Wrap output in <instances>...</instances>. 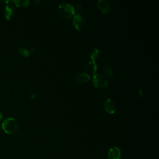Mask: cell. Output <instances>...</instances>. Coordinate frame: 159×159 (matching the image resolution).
I'll use <instances>...</instances> for the list:
<instances>
[{
    "mask_svg": "<svg viewBox=\"0 0 159 159\" xmlns=\"http://www.w3.org/2000/svg\"><path fill=\"white\" fill-rule=\"evenodd\" d=\"M104 107L105 111L109 114H113L116 112V106L115 102L111 98H107L104 104Z\"/></svg>",
    "mask_w": 159,
    "mask_h": 159,
    "instance_id": "52a82bcc",
    "label": "cell"
},
{
    "mask_svg": "<svg viewBox=\"0 0 159 159\" xmlns=\"http://www.w3.org/2000/svg\"><path fill=\"white\" fill-rule=\"evenodd\" d=\"M2 113L0 112V121H1V119H2Z\"/></svg>",
    "mask_w": 159,
    "mask_h": 159,
    "instance_id": "e0dca14e",
    "label": "cell"
},
{
    "mask_svg": "<svg viewBox=\"0 0 159 159\" xmlns=\"http://www.w3.org/2000/svg\"><path fill=\"white\" fill-rule=\"evenodd\" d=\"M15 14V10L14 6L11 4H8L6 6L4 10V16L7 20H11L12 19Z\"/></svg>",
    "mask_w": 159,
    "mask_h": 159,
    "instance_id": "ba28073f",
    "label": "cell"
},
{
    "mask_svg": "<svg viewBox=\"0 0 159 159\" xmlns=\"http://www.w3.org/2000/svg\"><path fill=\"white\" fill-rule=\"evenodd\" d=\"M34 2H35V4H37V3H39V2H40V1H35Z\"/></svg>",
    "mask_w": 159,
    "mask_h": 159,
    "instance_id": "ac0fdd59",
    "label": "cell"
},
{
    "mask_svg": "<svg viewBox=\"0 0 159 159\" xmlns=\"http://www.w3.org/2000/svg\"><path fill=\"white\" fill-rule=\"evenodd\" d=\"M18 51L22 55H23L24 57H29L30 54V52L29 50H27V48H23V47L20 48Z\"/></svg>",
    "mask_w": 159,
    "mask_h": 159,
    "instance_id": "5bb4252c",
    "label": "cell"
},
{
    "mask_svg": "<svg viewBox=\"0 0 159 159\" xmlns=\"http://www.w3.org/2000/svg\"><path fill=\"white\" fill-rule=\"evenodd\" d=\"M86 20L83 16L81 14H75L73 17V25L78 30H82L85 26Z\"/></svg>",
    "mask_w": 159,
    "mask_h": 159,
    "instance_id": "277c9868",
    "label": "cell"
},
{
    "mask_svg": "<svg viewBox=\"0 0 159 159\" xmlns=\"http://www.w3.org/2000/svg\"><path fill=\"white\" fill-rule=\"evenodd\" d=\"M75 79L79 82L84 83L88 81L90 79V76L86 73H80L76 75Z\"/></svg>",
    "mask_w": 159,
    "mask_h": 159,
    "instance_id": "30bf717a",
    "label": "cell"
},
{
    "mask_svg": "<svg viewBox=\"0 0 159 159\" xmlns=\"http://www.w3.org/2000/svg\"><path fill=\"white\" fill-rule=\"evenodd\" d=\"M97 68H98V67H97L96 61L91 60L87 65V71H88V73L94 75V74H96Z\"/></svg>",
    "mask_w": 159,
    "mask_h": 159,
    "instance_id": "9c48e42d",
    "label": "cell"
},
{
    "mask_svg": "<svg viewBox=\"0 0 159 159\" xmlns=\"http://www.w3.org/2000/svg\"><path fill=\"white\" fill-rule=\"evenodd\" d=\"M58 14L63 19H70L75 14V7L70 3L62 2L58 7Z\"/></svg>",
    "mask_w": 159,
    "mask_h": 159,
    "instance_id": "6da1fadb",
    "label": "cell"
},
{
    "mask_svg": "<svg viewBox=\"0 0 159 159\" xmlns=\"http://www.w3.org/2000/svg\"><path fill=\"white\" fill-rule=\"evenodd\" d=\"M82 11V8H81V6L80 4H77L76 7L75 8V12L76 13V14H80L81 12Z\"/></svg>",
    "mask_w": 159,
    "mask_h": 159,
    "instance_id": "9a60e30c",
    "label": "cell"
},
{
    "mask_svg": "<svg viewBox=\"0 0 159 159\" xmlns=\"http://www.w3.org/2000/svg\"><path fill=\"white\" fill-rule=\"evenodd\" d=\"M107 157L109 159H120V150L117 147H111L108 151Z\"/></svg>",
    "mask_w": 159,
    "mask_h": 159,
    "instance_id": "8992f818",
    "label": "cell"
},
{
    "mask_svg": "<svg viewBox=\"0 0 159 159\" xmlns=\"http://www.w3.org/2000/svg\"><path fill=\"white\" fill-rule=\"evenodd\" d=\"M139 95L140 97H142V96H143V90L141 87L139 88Z\"/></svg>",
    "mask_w": 159,
    "mask_h": 159,
    "instance_id": "2e32d148",
    "label": "cell"
},
{
    "mask_svg": "<svg viewBox=\"0 0 159 159\" xmlns=\"http://www.w3.org/2000/svg\"><path fill=\"white\" fill-rule=\"evenodd\" d=\"M104 72L106 74V76H107L108 77H111L113 76V71L112 70V68L109 66H105L104 68Z\"/></svg>",
    "mask_w": 159,
    "mask_h": 159,
    "instance_id": "4fadbf2b",
    "label": "cell"
},
{
    "mask_svg": "<svg viewBox=\"0 0 159 159\" xmlns=\"http://www.w3.org/2000/svg\"><path fill=\"white\" fill-rule=\"evenodd\" d=\"M12 2L15 4L16 6L20 7H26L30 3V0H13Z\"/></svg>",
    "mask_w": 159,
    "mask_h": 159,
    "instance_id": "8fae6325",
    "label": "cell"
},
{
    "mask_svg": "<svg viewBox=\"0 0 159 159\" xmlns=\"http://www.w3.org/2000/svg\"><path fill=\"white\" fill-rule=\"evenodd\" d=\"M2 129L5 133L12 134L14 133L18 127V124L15 119L12 117H7L2 122Z\"/></svg>",
    "mask_w": 159,
    "mask_h": 159,
    "instance_id": "7a4b0ae2",
    "label": "cell"
},
{
    "mask_svg": "<svg viewBox=\"0 0 159 159\" xmlns=\"http://www.w3.org/2000/svg\"><path fill=\"white\" fill-rule=\"evenodd\" d=\"M98 7L103 13L107 14L111 12V6L106 0H99L98 1Z\"/></svg>",
    "mask_w": 159,
    "mask_h": 159,
    "instance_id": "5b68a950",
    "label": "cell"
},
{
    "mask_svg": "<svg viewBox=\"0 0 159 159\" xmlns=\"http://www.w3.org/2000/svg\"><path fill=\"white\" fill-rule=\"evenodd\" d=\"M100 55V52L99 50L97 48H94L93 51L91 52V54H90V58L91 60H94L96 61V59H98L99 58Z\"/></svg>",
    "mask_w": 159,
    "mask_h": 159,
    "instance_id": "7c38bea8",
    "label": "cell"
},
{
    "mask_svg": "<svg viewBox=\"0 0 159 159\" xmlns=\"http://www.w3.org/2000/svg\"><path fill=\"white\" fill-rule=\"evenodd\" d=\"M93 83L96 88H103L108 85L109 81L105 75L96 73L93 76Z\"/></svg>",
    "mask_w": 159,
    "mask_h": 159,
    "instance_id": "3957f363",
    "label": "cell"
}]
</instances>
